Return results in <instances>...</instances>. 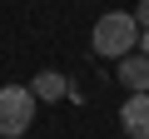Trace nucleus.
Segmentation results:
<instances>
[{"label":"nucleus","instance_id":"nucleus-6","mask_svg":"<svg viewBox=\"0 0 149 139\" xmlns=\"http://www.w3.org/2000/svg\"><path fill=\"white\" fill-rule=\"evenodd\" d=\"M134 20H139V30H149V0H139V5H134Z\"/></svg>","mask_w":149,"mask_h":139},{"label":"nucleus","instance_id":"nucleus-1","mask_svg":"<svg viewBox=\"0 0 149 139\" xmlns=\"http://www.w3.org/2000/svg\"><path fill=\"white\" fill-rule=\"evenodd\" d=\"M90 50H95L100 60H124L129 50H139V20H134V10H109V15H100L95 30H90Z\"/></svg>","mask_w":149,"mask_h":139},{"label":"nucleus","instance_id":"nucleus-7","mask_svg":"<svg viewBox=\"0 0 149 139\" xmlns=\"http://www.w3.org/2000/svg\"><path fill=\"white\" fill-rule=\"evenodd\" d=\"M139 50H144V55H149V30H139Z\"/></svg>","mask_w":149,"mask_h":139},{"label":"nucleus","instance_id":"nucleus-5","mask_svg":"<svg viewBox=\"0 0 149 139\" xmlns=\"http://www.w3.org/2000/svg\"><path fill=\"white\" fill-rule=\"evenodd\" d=\"M30 90H35V99L40 104H55V99H70L74 90H70V80L60 75V70H40V75L30 80Z\"/></svg>","mask_w":149,"mask_h":139},{"label":"nucleus","instance_id":"nucleus-4","mask_svg":"<svg viewBox=\"0 0 149 139\" xmlns=\"http://www.w3.org/2000/svg\"><path fill=\"white\" fill-rule=\"evenodd\" d=\"M114 75H119V85L134 95V90H149V55L144 50H129L124 60H114Z\"/></svg>","mask_w":149,"mask_h":139},{"label":"nucleus","instance_id":"nucleus-8","mask_svg":"<svg viewBox=\"0 0 149 139\" xmlns=\"http://www.w3.org/2000/svg\"><path fill=\"white\" fill-rule=\"evenodd\" d=\"M124 139H134V134H124Z\"/></svg>","mask_w":149,"mask_h":139},{"label":"nucleus","instance_id":"nucleus-2","mask_svg":"<svg viewBox=\"0 0 149 139\" xmlns=\"http://www.w3.org/2000/svg\"><path fill=\"white\" fill-rule=\"evenodd\" d=\"M35 90L30 85H5L0 90V139H20L35 124Z\"/></svg>","mask_w":149,"mask_h":139},{"label":"nucleus","instance_id":"nucleus-3","mask_svg":"<svg viewBox=\"0 0 149 139\" xmlns=\"http://www.w3.org/2000/svg\"><path fill=\"white\" fill-rule=\"evenodd\" d=\"M119 124H124V134L149 139V90H134V95L119 104Z\"/></svg>","mask_w":149,"mask_h":139}]
</instances>
